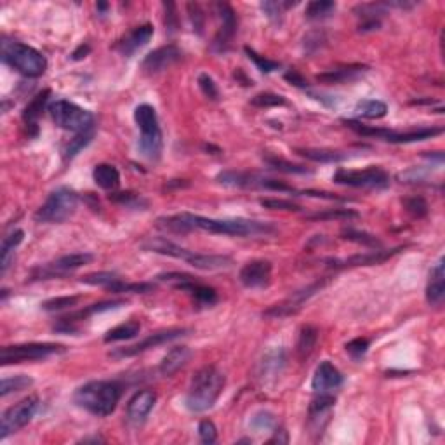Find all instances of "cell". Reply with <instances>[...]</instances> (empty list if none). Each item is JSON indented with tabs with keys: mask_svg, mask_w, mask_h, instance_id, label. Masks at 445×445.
Masks as SVG:
<instances>
[{
	"mask_svg": "<svg viewBox=\"0 0 445 445\" xmlns=\"http://www.w3.org/2000/svg\"><path fill=\"white\" fill-rule=\"evenodd\" d=\"M263 161L268 167L275 169V171L285 172V174H311L310 169L305 167V165L292 164V162L277 157V155H263Z\"/></svg>",
	"mask_w": 445,
	"mask_h": 445,
	"instance_id": "e575fe53",
	"label": "cell"
},
{
	"mask_svg": "<svg viewBox=\"0 0 445 445\" xmlns=\"http://www.w3.org/2000/svg\"><path fill=\"white\" fill-rule=\"evenodd\" d=\"M93 260L94 256L89 253L68 254V256L60 257V260L56 261H51V263L35 266L30 271V278H32V280H49V278L66 277V275L73 273V271L79 270V268L89 264Z\"/></svg>",
	"mask_w": 445,
	"mask_h": 445,
	"instance_id": "8fae6325",
	"label": "cell"
},
{
	"mask_svg": "<svg viewBox=\"0 0 445 445\" xmlns=\"http://www.w3.org/2000/svg\"><path fill=\"white\" fill-rule=\"evenodd\" d=\"M341 239L345 240H349V242H355V244H362V246L365 247H381V240L376 239L374 235H370V233H365V232H358V230H353V228H346L341 232Z\"/></svg>",
	"mask_w": 445,
	"mask_h": 445,
	"instance_id": "b9f144b4",
	"label": "cell"
},
{
	"mask_svg": "<svg viewBox=\"0 0 445 445\" xmlns=\"http://www.w3.org/2000/svg\"><path fill=\"white\" fill-rule=\"evenodd\" d=\"M318 341V329L314 325H303L300 329V336H298V343H296V352L300 360H307L308 356L314 353L315 346Z\"/></svg>",
	"mask_w": 445,
	"mask_h": 445,
	"instance_id": "d6a6232c",
	"label": "cell"
},
{
	"mask_svg": "<svg viewBox=\"0 0 445 445\" xmlns=\"http://www.w3.org/2000/svg\"><path fill=\"white\" fill-rule=\"evenodd\" d=\"M32 385H33V379L25 374L15 376V378H4L2 379V383H0V395L8 397L11 395V393L23 392V390L30 388Z\"/></svg>",
	"mask_w": 445,
	"mask_h": 445,
	"instance_id": "f35d334b",
	"label": "cell"
},
{
	"mask_svg": "<svg viewBox=\"0 0 445 445\" xmlns=\"http://www.w3.org/2000/svg\"><path fill=\"white\" fill-rule=\"evenodd\" d=\"M23 237H25L23 230H15L4 237L2 246H0V275H6V271L15 261V249L23 242Z\"/></svg>",
	"mask_w": 445,
	"mask_h": 445,
	"instance_id": "f1b7e54d",
	"label": "cell"
},
{
	"mask_svg": "<svg viewBox=\"0 0 445 445\" xmlns=\"http://www.w3.org/2000/svg\"><path fill=\"white\" fill-rule=\"evenodd\" d=\"M216 9L221 18V26L212 40V51L214 53H226L232 46L233 35L237 32V16L232 6L223 4V2L216 4Z\"/></svg>",
	"mask_w": 445,
	"mask_h": 445,
	"instance_id": "2e32d148",
	"label": "cell"
},
{
	"mask_svg": "<svg viewBox=\"0 0 445 445\" xmlns=\"http://www.w3.org/2000/svg\"><path fill=\"white\" fill-rule=\"evenodd\" d=\"M334 183L352 188L365 190H383L390 186V176L381 167H367V169H338L332 176Z\"/></svg>",
	"mask_w": 445,
	"mask_h": 445,
	"instance_id": "30bf717a",
	"label": "cell"
},
{
	"mask_svg": "<svg viewBox=\"0 0 445 445\" xmlns=\"http://www.w3.org/2000/svg\"><path fill=\"white\" fill-rule=\"evenodd\" d=\"M141 331V325L139 322L131 320L125 322V324L117 325V327L110 329V331L105 334V343H118V341H127V339L136 338Z\"/></svg>",
	"mask_w": 445,
	"mask_h": 445,
	"instance_id": "836d02e7",
	"label": "cell"
},
{
	"mask_svg": "<svg viewBox=\"0 0 445 445\" xmlns=\"http://www.w3.org/2000/svg\"><path fill=\"white\" fill-rule=\"evenodd\" d=\"M246 54L249 56V60L254 61V64H256L257 68H260L263 73H271V71L278 70L280 68V63L278 61H271V60H266V57L260 56L257 53H254L253 49H249V47H246Z\"/></svg>",
	"mask_w": 445,
	"mask_h": 445,
	"instance_id": "f907efd6",
	"label": "cell"
},
{
	"mask_svg": "<svg viewBox=\"0 0 445 445\" xmlns=\"http://www.w3.org/2000/svg\"><path fill=\"white\" fill-rule=\"evenodd\" d=\"M358 217V212L353 209H325L322 212L308 214L307 219L310 221H334V219H355Z\"/></svg>",
	"mask_w": 445,
	"mask_h": 445,
	"instance_id": "ab89813d",
	"label": "cell"
},
{
	"mask_svg": "<svg viewBox=\"0 0 445 445\" xmlns=\"http://www.w3.org/2000/svg\"><path fill=\"white\" fill-rule=\"evenodd\" d=\"M188 329H165V331L154 332V334L146 336L143 341L136 343V345L127 346V348L115 349V352L110 353V356L113 358H125V356H136L139 353H145L152 348H157V346L165 345L169 341H174V339L181 338V336L188 334Z\"/></svg>",
	"mask_w": 445,
	"mask_h": 445,
	"instance_id": "9a60e30c",
	"label": "cell"
},
{
	"mask_svg": "<svg viewBox=\"0 0 445 445\" xmlns=\"http://www.w3.org/2000/svg\"><path fill=\"white\" fill-rule=\"evenodd\" d=\"M154 37V26L150 23H146V25L136 26L134 30L127 33L124 39H120L117 42V49L120 51V54L124 56H132L136 51H139L141 47H145L146 44L150 42V39Z\"/></svg>",
	"mask_w": 445,
	"mask_h": 445,
	"instance_id": "7402d4cb",
	"label": "cell"
},
{
	"mask_svg": "<svg viewBox=\"0 0 445 445\" xmlns=\"http://www.w3.org/2000/svg\"><path fill=\"white\" fill-rule=\"evenodd\" d=\"M402 251V247H397V249L392 251H385V249H374L370 251V253H363V254H353V256L345 257V260H329L327 266L329 268H355V266H372V264H381L385 263L386 260H390L392 256L399 254Z\"/></svg>",
	"mask_w": 445,
	"mask_h": 445,
	"instance_id": "ac0fdd59",
	"label": "cell"
},
{
	"mask_svg": "<svg viewBox=\"0 0 445 445\" xmlns=\"http://www.w3.org/2000/svg\"><path fill=\"white\" fill-rule=\"evenodd\" d=\"M388 12L385 2H372V4H360L355 8V15L362 18L358 25L360 32H374L381 26V18Z\"/></svg>",
	"mask_w": 445,
	"mask_h": 445,
	"instance_id": "603a6c76",
	"label": "cell"
},
{
	"mask_svg": "<svg viewBox=\"0 0 445 445\" xmlns=\"http://www.w3.org/2000/svg\"><path fill=\"white\" fill-rule=\"evenodd\" d=\"M66 352L63 345L56 343H26V345L4 346L0 352V362L4 365L23 362H35V360H46L49 356L61 355Z\"/></svg>",
	"mask_w": 445,
	"mask_h": 445,
	"instance_id": "9c48e42d",
	"label": "cell"
},
{
	"mask_svg": "<svg viewBox=\"0 0 445 445\" xmlns=\"http://www.w3.org/2000/svg\"><path fill=\"white\" fill-rule=\"evenodd\" d=\"M324 44H325L324 33L314 32V33H310V35H307V39H305V51H307L308 54H311V53H315V51L320 49Z\"/></svg>",
	"mask_w": 445,
	"mask_h": 445,
	"instance_id": "9f6ffc18",
	"label": "cell"
},
{
	"mask_svg": "<svg viewBox=\"0 0 445 445\" xmlns=\"http://www.w3.org/2000/svg\"><path fill=\"white\" fill-rule=\"evenodd\" d=\"M199 437H200V440L203 442V444H207V445L214 444V442L217 440V428H216V424H214L212 421H209V419L200 421V424H199Z\"/></svg>",
	"mask_w": 445,
	"mask_h": 445,
	"instance_id": "816d5d0a",
	"label": "cell"
},
{
	"mask_svg": "<svg viewBox=\"0 0 445 445\" xmlns=\"http://www.w3.org/2000/svg\"><path fill=\"white\" fill-rule=\"evenodd\" d=\"M122 397V385L117 381H89L80 386L73 395V402L80 409L98 417L110 416L117 409Z\"/></svg>",
	"mask_w": 445,
	"mask_h": 445,
	"instance_id": "3957f363",
	"label": "cell"
},
{
	"mask_svg": "<svg viewBox=\"0 0 445 445\" xmlns=\"http://www.w3.org/2000/svg\"><path fill=\"white\" fill-rule=\"evenodd\" d=\"M79 296H63V298H53V300L46 301L42 305V310L46 311H61L66 310V308L75 307L79 303Z\"/></svg>",
	"mask_w": 445,
	"mask_h": 445,
	"instance_id": "f6af8a7d",
	"label": "cell"
},
{
	"mask_svg": "<svg viewBox=\"0 0 445 445\" xmlns=\"http://www.w3.org/2000/svg\"><path fill=\"white\" fill-rule=\"evenodd\" d=\"M164 9H165V28L169 32H176L178 30V15H176V4L172 2H164Z\"/></svg>",
	"mask_w": 445,
	"mask_h": 445,
	"instance_id": "6f0895ef",
	"label": "cell"
},
{
	"mask_svg": "<svg viewBox=\"0 0 445 445\" xmlns=\"http://www.w3.org/2000/svg\"><path fill=\"white\" fill-rule=\"evenodd\" d=\"M111 202L118 203V206H124L127 209H136V210H145L148 207V200L143 199L139 193L134 192H115L110 193Z\"/></svg>",
	"mask_w": 445,
	"mask_h": 445,
	"instance_id": "74e56055",
	"label": "cell"
},
{
	"mask_svg": "<svg viewBox=\"0 0 445 445\" xmlns=\"http://www.w3.org/2000/svg\"><path fill=\"white\" fill-rule=\"evenodd\" d=\"M134 120L141 131L139 152L148 161H158L162 154V131L157 111L152 105H139L134 110Z\"/></svg>",
	"mask_w": 445,
	"mask_h": 445,
	"instance_id": "277c9868",
	"label": "cell"
},
{
	"mask_svg": "<svg viewBox=\"0 0 445 445\" xmlns=\"http://www.w3.org/2000/svg\"><path fill=\"white\" fill-rule=\"evenodd\" d=\"M188 15H190V19H192L193 30H195L199 35H202L203 25H206V23H203V12H202V9H200V6L195 4V2H190Z\"/></svg>",
	"mask_w": 445,
	"mask_h": 445,
	"instance_id": "11a10c76",
	"label": "cell"
},
{
	"mask_svg": "<svg viewBox=\"0 0 445 445\" xmlns=\"http://www.w3.org/2000/svg\"><path fill=\"white\" fill-rule=\"evenodd\" d=\"M82 442H103V438L100 437H93V438H84Z\"/></svg>",
	"mask_w": 445,
	"mask_h": 445,
	"instance_id": "be15d7a7",
	"label": "cell"
},
{
	"mask_svg": "<svg viewBox=\"0 0 445 445\" xmlns=\"http://www.w3.org/2000/svg\"><path fill=\"white\" fill-rule=\"evenodd\" d=\"M261 9L264 11L266 18L270 19L275 25H280L282 19H284V6L282 2H271V0H266V2H261Z\"/></svg>",
	"mask_w": 445,
	"mask_h": 445,
	"instance_id": "681fc988",
	"label": "cell"
},
{
	"mask_svg": "<svg viewBox=\"0 0 445 445\" xmlns=\"http://www.w3.org/2000/svg\"><path fill=\"white\" fill-rule=\"evenodd\" d=\"M296 154L301 157L308 158L311 162H320V164H334V162H343L346 158H349V154L339 150H315V148H298Z\"/></svg>",
	"mask_w": 445,
	"mask_h": 445,
	"instance_id": "1f68e13d",
	"label": "cell"
},
{
	"mask_svg": "<svg viewBox=\"0 0 445 445\" xmlns=\"http://www.w3.org/2000/svg\"><path fill=\"white\" fill-rule=\"evenodd\" d=\"M79 207V195L75 190L61 186L51 192L46 202L35 212L37 223H64L75 214Z\"/></svg>",
	"mask_w": 445,
	"mask_h": 445,
	"instance_id": "8992f818",
	"label": "cell"
},
{
	"mask_svg": "<svg viewBox=\"0 0 445 445\" xmlns=\"http://www.w3.org/2000/svg\"><path fill=\"white\" fill-rule=\"evenodd\" d=\"M271 270H273V266H271L270 261L254 260L251 263L244 264L239 273V278L244 287L247 289L266 287L271 280Z\"/></svg>",
	"mask_w": 445,
	"mask_h": 445,
	"instance_id": "ffe728a7",
	"label": "cell"
},
{
	"mask_svg": "<svg viewBox=\"0 0 445 445\" xmlns=\"http://www.w3.org/2000/svg\"><path fill=\"white\" fill-rule=\"evenodd\" d=\"M155 402H157V393L154 390H141L134 393L132 399L127 403V421L134 426H141L154 410Z\"/></svg>",
	"mask_w": 445,
	"mask_h": 445,
	"instance_id": "d6986e66",
	"label": "cell"
},
{
	"mask_svg": "<svg viewBox=\"0 0 445 445\" xmlns=\"http://www.w3.org/2000/svg\"><path fill=\"white\" fill-rule=\"evenodd\" d=\"M343 385V374L338 367L332 365L329 360L320 362L311 379V388L315 393H331Z\"/></svg>",
	"mask_w": 445,
	"mask_h": 445,
	"instance_id": "44dd1931",
	"label": "cell"
},
{
	"mask_svg": "<svg viewBox=\"0 0 445 445\" xmlns=\"http://www.w3.org/2000/svg\"><path fill=\"white\" fill-rule=\"evenodd\" d=\"M98 9H100V11H107L108 6L107 4H98Z\"/></svg>",
	"mask_w": 445,
	"mask_h": 445,
	"instance_id": "e7e4bbea",
	"label": "cell"
},
{
	"mask_svg": "<svg viewBox=\"0 0 445 445\" xmlns=\"http://www.w3.org/2000/svg\"><path fill=\"white\" fill-rule=\"evenodd\" d=\"M225 388V376L216 367H202L197 370L186 393L185 406L190 412H206L216 403L221 392Z\"/></svg>",
	"mask_w": 445,
	"mask_h": 445,
	"instance_id": "7a4b0ae2",
	"label": "cell"
},
{
	"mask_svg": "<svg viewBox=\"0 0 445 445\" xmlns=\"http://www.w3.org/2000/svg\"><path fill=\"white\" fill-rule=\"evenodd\" d=\"M346 124V127H349L352 131H355L360 136H370V138H378L383 141L388 143H416L424 141V139L435 138V136L442 134L444 127H421L412 129V131H392V129L385 127H370V125L360 124L358 120H343Z\"/></svg>",
	"mask_w": 445,
	"mask_h": 445,
	"instance_id": "ba28073f",
	"label": "cell"
},
{
	"mask_svg": "<svg viewBox=\"0 0 445 445\" xmlns=\"http://www.w3.org/2000/svg\"><path fill=\"white\" fill-rule=\"evenodd\" d=\"M287 433H285L284 430H275V435L273 438L270 440V444H273V442H278V444H287Z\"/></svg>",
	"mask_w": 445,
	"mask_h": 445,
	"instance_id": "6125c7cd",
	"label": "cell"
},
{
	"mask_svg": "<svg viewBox=\"0 0 445 445\" xmlns=\"http://www.w3.org/2000/svg\"><path fill=\"white\" fill-rule=\"evenodd\" d=\"M186 263L192 264L193 268H199V270H223V268H228L230 264L233 263V260L230 256H219V254H202L192 251V254L188 256Z\"/></svg>",
	"mask_w": 445,
	"mask_h": 445,
	"instance_id": "83f0119b",
	"label": "cell"
},
{
	"mask_svg": "<svg viewBox=\"0 0 445 445\" xmlns=\"http://www.w3.org/2000/svg\"><path fill=\"white\" fill-rule=\"evenodd\" d=\"M2 60L21 75L32 79L44 75L47 70V61L42 53L21 42H2Z\"/></svg>",
	"mask_w": 445,
	"mask_h": 445,
	"instance_id": "5b68a950",
	"label": "cell"
},
{
	"mask_svg": "<svg viewBox=\"0 0 445 445\" xmlns=\"http://www.w3.org/2000/svg\"><path fill=\"white\" fill-rule=\"evenodd\" d=\"M216 181L223 186H232V188H261L263 176H257L254 172L225 171L217 174Z\"/></svg>",
	"mask_w": 445,
	"mask_h": 445,
	"instance_id": "4316f807",
	"label": "cell"
},
{
	"mask_svg": "<svg viewBox=\"0 0 445 445\" xmlns=\"http://www.w3.org/2000/svg\"><path fill=\"white\" fill-rule=\"evenodd\" d=\"M179 60H181V51H179V47L174 46V44H169V46L158 47V49L152 51V53L143 60L141 70L145 71L146 75H155V73H161V71L167 70L169 66L178 63Z\"/></svg>",
	"mask_w": 445,
	"mask_h": 445,
	"instance_id": "e0dca14e",
	"label": "cell"
},
{
	"mask_svg": "<svg viewBox=\"0 0 445 445\" xmlns=\"http://www.w3.org/2000/svg\"><path fill=\"white\" fill-rule=\"evenodd\" d=\"M336 11V2H331V0H314L307 6V11H305V16L311 21H320V19L329 18L331 15H334Z\"/></svg>",
	"mask_w": 445,
	"mask_h": 445,
	"instance_id": "8d00e7d4",
	"label": "cell"
},
{
	"mask_svg": "<svg viewBox=\"0 0 445 445\" xmlns=\"http://www.w3.org/2000/svg\"><path fill=\"white\" fill-rule=\"evenodd\" d=\"M161 228L174 233H188L193 230L209 232L214 235H232V237H257L270 235L275 232V226L263 221L253 219H212L199 214H176V216L161 217L158 219Z\"/></svg>",
	"mask_w": 445,
	"mask_h": 445,
	"instance_id": "6da1fadb",
	"label": "cell"
},
{
	"mask_svg": "<svg viewBox=\"0 0 445 445\" xmlns=\"http://www.w3.org/2000/svg\"><path fill=\"white\" fill-rule=\"evenodd\" d=\"M89 53H91V47L87 46V44H82V46H79L75 51H73V54H71V60L79 61V60H82V57H86Z\"/></svg>",
	"mask_w": 445,
	"mask_h": 445,
	"instance_id": "94428289",
	"label": "cell"
},
{
	"mask_svg": "<svg viewBox=\"0 0 445 445\" xmlns=\"http://www.w3.org/2000/svg\"><path fill=\"white\" fill-rule=\"evenodd\" d=\"M251 105L257 108H271V107H285L287 101L284 96H278L273 93H261L251 100Z\"/></svg>",
	"mask_w": 445,
	"mask_h": 445,
	"instance_id": "ee69618b",
	"label": "cell"
},
{
	"mask_svg": "<svg viewBox=\"0 0 445 445\" xmlns=\"http://www.w3.org/2000/svg\"><path fill=\"white\" fill-rule=\"evenodd\" d=\"M367 349H369V339H365V338H356L346 345V352H348L349 355H352V358H355V360L363 358L367 353Z\"/></svg>",
	"mask_w": 445,
	"mask_h": 445,
	"instance_id": "db71d44e",
	"label": "cell"
},
{
	"mask_svg": "<svg viewBox=\"0 0 445 445\" xmlns=\"http://www.w3.org/2000/svg\"><path fill=\"white\" fill-rule=\"evenodd\" d=\"M367 70H369V68L363 66V64H348V66H339L324 71V73L317 75V80L324 84L353 82V80L360 79Z\"/></svg>",
	"mask_w": 445,
	"mask_h": 445,
	"instance_id": "cb8c5ba5",
	"label": "cell"
},
{
	"mask_svg": "<svg viewBox=\"0 0 445 445\" xmlns=\"http://www.w3.org/2000/svg\"><path fill=\"white\" fill-rule=\"evenodd\" d=\"M403 207L409 214L414 217H424L428 214V203L423 197H409V199L402 200Z\"/></svg>",
	"mask_w": 445,
	"mask_h": 445,
	"instance_id": "7dc6e473",
	"label": "cell"
},
{
	"mask_svg": "<svg viewBox=\"0 0 445 445\" xmlns=\"http://www.w3.org/2000/svg\"><path fill=\"white\" fill-rule=\"evenodd\" d=\"M355 111L363 118H383L388 113V107L379 100H363L358 101Z\"/></svg>",
	"mask_w": 445,
	"mask_h": 445,
	"instance_id": "d590c367",
	"label": "cell"
},
{
	"mask_svg": "<svg viewBox=\"0 0 445 445\" xmlns=\"http://www.w3.org/2000/svg\"><path fill=\"white\" fill-rule=\"evenodd\" d=\"M190 358H192V349L188 346H174L162 358L158 370H161V374L164 378H171V376H174L178 370H181L190 362Z\"/></svg>",
	"mask_w": 445,
	"mask_h": 445,
	"instance_id": "d4e9b609",
	"label": "cell"
},
{
	"mask_svg": "<svg viewBox=\"0 0 445 445\" xmlns=\"http://www.w3.org/2000/svg\"><path fill=\"white\" fill-rule=\"evenodd\" d=\"M325 284H327V278L314 282V284H310L308 287L301 289V291H298V292H294L292 296H289L287 300L282 301L280 305H273L271 308H268L266 311H263V317L284 318V317H291V315L298 314V311L301 310V307H303L305 301L310 300L311 296H314L315 292L320 291Z\"/></svg>",
	"mask_w": 445,
	"mask_h": 445,
	"instance_id": "5bb4252c",
	"label": "cell"
},
{
	"mask_svg": "<svg viewBox=\"0 0 445 445\" xmlns=\"http://www.w3.org/2000/svg\"><path fill=\"white\" fill-rule=\"evenodd\" d=\"M445 296V271H444V257L438 260V263L431 268L430 280L426 287V301L431 307H438L444 301Z\"/></svg>",
	"mask_w": 445,
	"mask_h": 445,
	"instance_id": "484cf974",
	"label": "cell"
},
{
	"mask_svg": "<svg viewBox=\"0 0 445 445\" xmlns=\"http://www.w3.org/2000/svg\"><path fill=\"white\" fill-rule=\"evenodd\" d=\"M49 96H51L49 89L42 91V93H39L32 101H30L28 107H26L25 111H23V120H25L28 131L32 129L33 136L39 132V129H37V120H39V117L42 115L44 107H46L47 101H49Z\"/></svg>",
	"mask_w": 445,
	"mask_h": 445,
	"instance_id": "f546056e",
	"label": "cell"
},
{
	"mask_svg": "<svg viewBox=\"0 0 445 445\" xmlns=\"http://www.w3.org/2000/svg\"><path fill=\"white\" fill-rule=\"evenodd\" d=\"M260 203L264 207V209H271V210H292V212H300V210H303V207L301 206L284 199H261Z\"/></svg>",
	"mask_w": 445,
	"mask_h": 445,
	"instance_id": "c3c4849f",
	"label": "cell"
},
{
	"mask_svg": "<svg viewBox=\"0 0 445 445\" xmlns=\"http://www.w3.org/2000/svg\"><path fill=\"white\" fill-rule=\"evenodd\" d=\"M118 278L120 277L117 273H111V271H100V273L86 275V277L80 278V282L87 285H105V287H108L110 284L117 282Z\"/></svg>",
	"mask_w": 445,
	"mask_h": 445,
	"instance_id": "bcb514c9",
	"label": "cell"
},
{
	"mask_svg": "<svg viewBox=\"0 0 445 445\" xmlns=\"http://www.w3.org/2000/svg\"><path fill=\"white\" fill-rule=\"evenodd\" d=\"M285 80H287V82H291L292 86H296V87H307L308 86L307 80H305L303 77H301L296 70L287 71V73H285Z\"/></svg>",
	"mask_w": 445,
	"mask_h": 445,
	"instance_id": "91938a15",
	"label": "cell"
},
{
	"mask_svg": "<svg viewBox=\"0 0 445 445\" xmlns=\"http://www.w3.org/2000/svg\"><path fill=\"white\" fill-rule=\"evenodd\" d=\"M47 111H49L54 124L64 131L77 132V134L94 131V115L89 110H84L79 105L71 103V101H54L47 107Z\"/></svg>",
	"mask_w": 445,
	"mask_h": 445,
	"instance_id": "52a82bcc",
	"label": "cell"
},
{
	"mask_svg": "<svg viewBox=\"0 0 445 445\" xmlns=\"http://www.w3.org/2000/svg\"><path fill=\"white\" fill-rule=\"evenodd\" d=\"M93 136H94V131H87V132H82V134H77L75 138L71 139L70 145L66 146V150H64V157L66 158L75 157L79 152H82L84 148L89 145L91 139H93Z\"/></svg>",
	"mask_w": 445,
	"mask_h": 445,
	"instance_id": "7bdbcfd3",
	"label": "cell"
},
{
	"mask_svg": "<svg viewBox=\"0 0 445 445\" xmlns=\"http://www.w3.org/2000/svg\"><path fill=\"white\" fill-rule=\"evenodd\" d=\"M93 179L100 188L113 192L120 185V172L111 164H98L93 171Z\"/></svg>",
	"mask_w": 445,
	"mask_h": 445,
	"instance_id": "4dcf8cb0",
	"label": "cell"
},
{
	"mask_svg": "<svg viewBox=\"0 0 445 445\" xmlns=\"http://www.w3.org/2000/svg\"><path fill=\"white\" fill-rule=\"evenodd\" d=\"M37 407H39V399L35 395L26 397L21 402L9 407L0 419V438L6 440L11 433H16L18 430L25 428L35 416Z\"/></svg>",
	"mask_w": 445,
	"mask_h": 445,
	"instance_id": "7c38bea8",
	"label": "cell"
},
{
	"mask_svg": "<svg viewBox=\"0 0 445 445\" xmlns=\"http://www.w3.org/2000/svg\"><path fill=\"white\" fill-rule=\"evenodd\" d=\"M199 87L203 93V96L209 98V100L216 101L217 98H219V89H217L216 82H214L212 77L207 75V73H202V75L199 77Z\"/></svg>",
	"mask_w": 445,
	"mask_h": 445,
	"instance_id": "f5cc1de1",
	"label": "cell"
},
{
	"mask_svg": "<svg viewBox=\"0 0 445 445\" xmlns=\"http://www.w3.org/2000/svg\"><path fill=\"white\" fill-rule=\"evenodd\" d=\"M108 291L111 292H132V294H146V292H152L155 289L154 284L150 282H139V284H129V282H124L122 278H118L117 282L108 285Z\"/></svg>",
	"mask_w": 445,
	"mask_h": 445,
	"instance_id": "60d3db41",
	"label": "cell"
},
{
	"mask_svg": "<svg viewBox=\"0 0 445 445\" xmlns=\"http://www.w3.org/2000/svg\"><path fill=\"white\" fill-rule=\"evenodd\" d=\"M275 424V419L271 414L268 412H261V414H256V416L253 417V426L256 428V430L263 431V430H270V428H273Z\"/></svg>",
	"mask_w": 445,
	"mask_h": 445,
	"instance_id": "680465c9",
	"label": "cell"
},
{
	"mask_svg": "<svg viewBox=\"0 0 445 445\" xmlns=\"http://www.w3.org/2000/svg\"><path fill=\"white\" fill-rule=\"evenodd\" d=\"M162 282H172L178 289L183 292H188L193 298L197 307L200 308H210L217 303V292L209 285L199 284L192 275L186 273H164L158 277Z\"/></svg>",
	"mask_w": 445,
	"mask_h": 445,
	"instance_id": "4fadbf2b",
	"label": "cell"
}]
</instances>
